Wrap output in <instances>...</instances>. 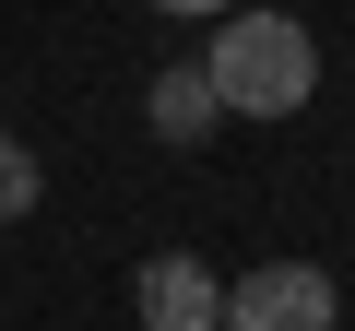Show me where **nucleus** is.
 Masks as SVG:
<instances>
[{"label":"nucleus","mask_w":355,"mask_h":331,"mask_svg":"<svg viewBox=\"0 0 355 331\" xmlns=\"http://www.w3.org/2000/svg\"><path fill=\"white\" fill-rule=\"evenodd\" d=\"M202 71H214V107L225 118H296L320 95V48H308L296 12H214Z\"/></svg>","instance_id":"obj_1"},{"label":"nucleus","mask_w":355,"mask_h":331,"mask_svg":"<svg viewBox=\"0 0 355 331\" xmlns=\"http://www.w3.org/2000/svg\"><path fill=\"white\" fill-rule=\"evenodd\" d=\"M343 319V284L320 260H261L225 284V331H331Z\"/></svg>","instance_id":"obj_2"},{"label":"nucleus","mask_w":355,"mask_h":331,"mask_svg":"<svg viewBox=\"0 0 355 331\" xmlns=\"http://www.w3.org/2000/svg\"><path fill=\"white\" fill-rule=\"evenodd\" d=\"M130 307H142V331H225V284H214V260H190V249H154V260L130 272Z\"/></svg>","instance_id":"obj_3"},{"label":"nucleus","mask_w":355,"mask_h":331,"mask_svg":"<svg viewBox=\"0 0 355 331\" xmlns=\"http://www.w3.org/2000/svg\"><path fill=\"white\" fill-rule=\"evenodd\" d=\"M142 118H154V142H214V118H225V107H214V71H202V60H166V71L142 83Z\"/></svg>","instance_id":"obj_4"},{"label":"nucleus","mask_w":355,"mask_h":331,"mask_svg":"<svg viewBox=\"0 0 355 331\" xmlns=\"http://www.w3.org/2000/svg\"><path fill=\"white\" fill-rule=\"evenodd\" d=\"M36 190H48V166L24 154V130H0V225H24V213H36Z\"/></svg>","instance_id":"obj_5"},{"label":"nucleus","mask_w":355,"mask_h":331,"mask_svg":"<svg viewBox=\"0 0 355 331\" xmlns=\"http://www.w3.org/2000/svg\"><path fill=\"white\" fill-rule=\"evenodd\" d=\"M154 12H178V24H214V12H237V0H154Z\"/></svg>","instance_id":"obj_6"}]
</instances>
